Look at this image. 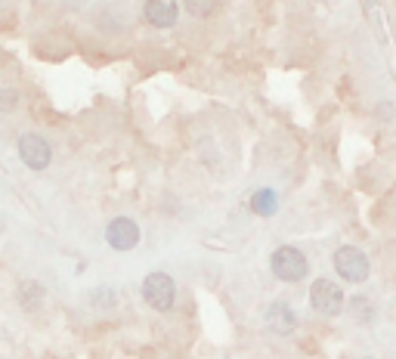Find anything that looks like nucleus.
<instances>
[{
	"label": "nucleus",
	"mask_w": 396,
	"mask_h": 359,
	"mask_svg": "<svg viewBox=\"0 0 396 359\" xmlns=\"http://www.w3.org/2000/svg\"><path fill=\"white\" fill-rule=\"evenodd\" d=\"M335 272L344 282L362 285L372 272V263H369V257H365V251H359L356 245H344L335 251Z\"/></svg>",
	"instance_id": "2"
},
{
	"label": "nucleus",
	"mask_w": 396,
	"mask_h": 359,
	"mask_svg": "<svg viewBox=\"0 0 396 359\" xmlns=\"http://www.w3.org/2000/svg\"><path fill=\"white\" fill-rule=\"evenodd\" d=\"M270 328L272 332H279V335H291L294 328H298V319H294V310L288 304H282V300H276V304L270 307Z\"/></svg>",
	"instance_id": "8"
},
{
	"label": "nucleus",
	"mask_w": 396,
	"mask_h": 359,
	"mask_svg": "<svg viewBox=\"0 0 396 359\" xmlns=\"http://www.w3.org/2000/svg\"><path fill=\"white\" fill-rule=\"evenodd\" d=\"M105 242H109L115 251H133L140 245V226H136L131 217H115L109 229H105Z\"/></svg>",
	"instance_id": "6"
},
{
	"label": "nucleus",
	"mask_w": 396,
	"mask_h": 359,
	"mask_svg": "<svg viewBox=\"0 0 396 359\" xmlns=\"http://www.w3.org/2000/svg\"><path fill=\"white\" fill-rule=\"evenodd\" d=\"M19 158L31 170H47L50 161H53V146L41 133H22V140H19Z\"/></svg>",
	"instance_id": "5"
},
{
	"label": "nucleus",
	"mask_w": 396,
	"mask_h": 359,
	"mask_svg": "<svg viewBox=\"0 0 396 359\" xmlns=\"http://www.w3.org/2000/svg\"><path fill=\"white\" fill-rule=\"evenodd\" d=\"M186 13H192L196 19H207L220 10V0H183Z\"/></svg>",
	"instance_id": "10"
},
{
	"label": "nucleus",
	"mask_w": 396,
	"mask_h": 359,
	"mask_svg": "<svg viewBox=\"0 0 396 359\" xmlns=\"http://www.w3.org/2000/svg\"><path fill=\"white\" fill-rule=\"evenodd\" d=\"M16 103H19V90L13 87L0 90V109H16Z\"/></svg>",
	"instance_id": "12"
},
{
	"label": "nucleus",
	"mask_w": 396,
	"mask_h": 359,
	"mask_svg": "<svg viewBox=\"0 0 396 359\" xmlns=\"http://www.w3.org/2000/svg\"><path fill=\"white\" fill-rule=\"evenodd\" d=\"M174 298H177V285L168 272H149L142 279V300H146L152 310H170L174 307Z\"/></svg>",
	"instance_id": "4"
},
{
	"label": "nucleus",
	"mask_w": 396,
	"mask_h": 359,
	"mask_svg": "<svg viewBox=\"0 0 396 359\" xmlns=\"http://www.w3.org/2000/svg\"><path fill=\"white\" fill-rule=\"evenodd\" d=\"M350 313H353V319L356 322H365V325H369L372 322V300L369 298H353L350 300Z\"/></svg>",
	"instance_id": "11"
},
{
	"label": "nucleus",
	"mask_w": 396,
	"mask_h": 359,
	"mask_svg": "<svg viewBox=\"0 0 396 359\" xmlns=\"http://www.w3.org/2000/svg\"><path fill=\"white\" fill-rule=\"evenodd\" d=\"M270 270H272V276L282 279V282H300V279H307V272H309V261L300 248L279 245L270 257Z\"/></svg>",
	"instance_id": "1"
},
{
	"label": "nucleus",
	"mask_w": 396,
	"mask_h": 359,
	"mask_svg": "<svg viewBox=\"0 0 396 359\" xmlns=\"http://www.w3.org/2000/svg\"><path fill=\"white\" fill-rule=\"evenodd\" d=\"M16 294H19V304H22L25 310H34V307H41V300H44V288H41L34 279H22Z\"/></svg>",
	"instance_id": "9"
},
{
	"label": "nucleus",
	"mask_w": 396,
	"mask_h": 359,
	"mask_svg": "<svg viewBox=\"0 0 396 359\" xmlns=\"http://www.w3.org/2000/svg\"><path fill=\"white\" fill-rule=\"evenodd\" d=\"M309 304L319 316H341L347 298H344V288L335 279H316L313 288H309Z\"/></svg>",
	"instance_id": "3"
},
{
	"label": "nucleus",
	"mask_w": 396,
	"mask_h": 359,
	"mask_svg": "<svg viewBox=\"0 0 396 359\" xmlns=\"http://www.w3.org/2000/svg\"><path fill=\"white\" fill-rule=\"evenodd\" d=\"M362 10H365V16L374 19V13H378V0H362Z\"/></svg>",
	"instance_id": "13"
},
{
	"label": "nucleus",
	"mask_w": 396,
	"mask_h": 359,
	"mask_svg": "<svg viewBox=\"0 0 396 359\" xmlns=\"http://www.w3.org/2000/svg\"><path fill=\"white\" fill-rule=\"evenodd\" d=\"M142 16H146V22L152 28H170V25H177L179 6H177V0H146Z\"/></svg>",
	"instance_id": "7"
}]
</instances>
